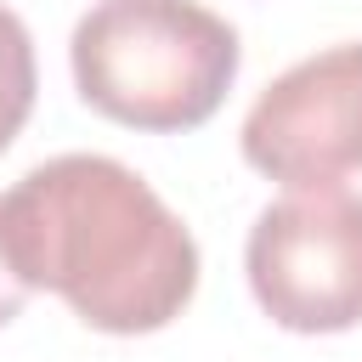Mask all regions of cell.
<instances>
[{"label":"cell","instance_id":"6da1fadb","mask_svg":"<svg viewBox=\"0 0 362 362\" xmlns=\"http://www.w3.org/2000/svg\"><path fill=\"white\" fill-rule=\"evenodd\" d=\"M0 255L28 294H62L102 334H153L198 288L187 221L107 153L34 164L0 198Z\"/></svg>","mask_w":362,"mask_h":362},{"label":"cell","instance_id":"7a4b0ae2","mask_svg":"<svg viewBox=\"0 0 362 362\" xmlns=\"http://www.w3.org/2000/svg\"><path fill=\"white\" fill-rule=\"evenodd\" d=\"M79 96L130 130H192L238 79V28L198 0H96L68 40Z\"/></svg>","mask_w":362,"mask_h":362},{"label":"cell","instance_id":"3957f363","mask_svg":"<svg viewBox=\"0 0 362 362\" xmlns=\"http://www.w3.org/2000/svg\"><path fill=\"white\" fill-rule=\"evenodd\" d=\"M260 311L288 334H339L362 322V192L294 187L266 204L243 249Z\"/></svg>","mask_w":362,"mask_h":362},{"label":"cell","instance_id":"277c9868","mask_svg":"<svg viewBox=\"0 0 362 362\" xmlns=\"http://www.w3.org/2000/svg\"><path fill=\"white\" fill-rule=\"evenodd\" d=\"M238 147L283 187H334L362 170V40L277 74L243 113Z\"/></svg>","mask_w":362,"mask_h":362},{"label":"cell","instance_id":"5b68a950","mask_svg":"<svg viewBox=\"0 0 362 362\" xmlns=\"http://www.w3.org/2000/svg\"><path fill=\"white\" fill-rule=\"evenodd\" d=\"M34 90H40L34 40H28L23 17H17L11 6H0V153H6L11 136L28 124V113H34Z\"/></svg>","mask_w":362,"mask_h":362},{"label":"cell","instance_id":"8992f818","mask_svg":"<svg viewBox=\"0 0 362 362\" xmlns=\"http://www.w3.org/2000/svg\"><path fill=\"white\" fill-rule=\"evenodd\" d=\"M23 300H28V288L11 277V266H6V255H0V328H6V322L23 311Z\"/></svg>","mask_w":362,"mask_h":362}]
</instances>
